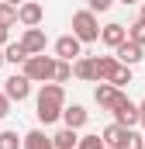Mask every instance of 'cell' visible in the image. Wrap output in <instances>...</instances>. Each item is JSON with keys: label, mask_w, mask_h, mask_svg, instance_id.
Wrapping results in <instances>:
<instances>
[{"label": "cell", "mask_w": 145, "mask_h": 149, "mask_svg": "<svg viewBox=\"0 0 145 149\" xmlns=\"http://www.w3.org/2000/svg\"><path fill=\"white\" fill-rule=\"evenodd\" d=\"M110 83H114L117 90H121L124 83H131V66H117V73L110 76Z\"/></svg>", "instance_id": "cb8c5ba5"}, {"label": "cell", "mask_w": 145, "mask_h": 149, "mask_svg": "<svg viewBox=\"0 0 145 149\" xmlns=\"http://www.w3.org/2000/svg\"><path fill=\"white\" fill-rule=\"evenodd\" d=\"M21 49H24L28 56L45 52V31H41V28H24V35H21Z\"/></svg>", "instance_id": "ba28073f"}, {"label": "cell", "mask_w": 145, "mask_h": 149, "mask_svg": "<svg viewBox=\"0 0 145 149\" xmlns=\"http://www.w3.org/2000/svg\"><path fill=\"white\" fill-rule=\"evenodd\" d=\"M0 24L14 28V24H17V7H10V3H3V0H0Z\"/></svg>", "instance_id": "7402d4cb"}, {"label": "cell", "mask_w": 145, "mask_h": 149, "mask_svg": "<svg viewBox=\"0 0 145 149\" xmlns=\"http://www.w3.org/2000/svg\"><path fill=\"white\" fill-rule=\"evenodd\" d=\"M138 125H142V128H145V101H142V104H138Z\"/></svg>", "instance_id": "f1b7e54d"}, {"label": "cell", "mask_w": 145, "mask_h": 149, "mask_svg": "<svg viewBox=\"0 0 145 149\" xmlns=\"http://www.w3.org/2000/svg\"><path fill=\"white\" fill-rule=\"evenodd\" d=\"M124 31H128V42H135V45H142V49H145V21H142V17H138L131 28H124Z\"/></svg>", "instance_id": "ffe728a7"}, {"label": "cell", "mask_w": 145, "mask_h": 149, "mask_svg": "<svg viewBox=\"0 0 145 149\" xmlns=\"http://www.w3.org/2000/svg\"><path fill=\"white\" fill-rule=\"evenodd\" d=\"M3 3H10V7H17V3H24V0H3Z\"/></svg>", "instance_id": "f546056e"}, {"label": "cell", "mask_w": 145, "mask_h": 149, "mask_svg": "<svg viewBox=\"0 0 145 149\" xmlns=\"http://www.w3.org/2000/svg\"><path fill=\"white\" fill-rule=\"evenodd\" d=\"M114 59H117L121 66H135V63L142 59V45H135V42H128V38H124V42L114 49Z\"/></svg>", "instance_id": "30bf717a"}, {"label": "cell", "mask_w": 145, "mask_h": 149, "mask_svg": "<svg viewBox=\"0 0 145 149\" xmlns=\"http://www.w3.org/2000/svg\"><path fill=\"white\" fill-rule=\"evenodd\" d=\"M3 94H7V101H17V104H21V101L31 94V80L24 73H14L10 80H3Z\"/></svg>", "instance_id": "8992f818"}, {"label": "cell", "mask_w": 145, "mask_h": 149, "mask_svg": "<svg viewBox=\"0 0 145 149\" xmlns=\"http://www.w3.org/2000/svg\"><path fill=\"white\" fill-rule=\"evenodd\" d=\"M72 35L79 38L83 45H86V42H97V38H100V21H97V14H93V10H76V14H72Z\"/></svg>", "instance_id": "3957f363"}, {"label": "cell", "mask_w": 145, "mask_h": 149, "mask_svg": "<svg viewBox=\"0 0 145 149\" xmlns=\"http://www.w3.org/2000/svg\"><path fill=\"white\" fill-rule=\"evenodd\" d=\"M138 17H142V21H145V3H142V14H138Z\"/></svg>", "instance_id": "4dcf8cb0"}, {"label": "cell", "mask_w": 145, "mask_h": 149, "mask_svg": "<svg viewBox=\"0 0 145 149\" xmlns=\"http://www.w3.org/2000/svg\"><path fill=\"white\" fill-rule=\"evenodd\" d=\"M59 118L66 121V128H76V132H79V128L90 121V111H86L83 104H69V108H62V114H59Z\"/></svg>", "instance_id": "9c48e42d"}, {"label": "cell", "mask_w": 145, "mask_h": 149, "mask_svg": "<svg viewBox=\"0 0 145 149\" xmlns=\"http://www.w3.org/2000/svg\"><path fill=\"white\" fill-rule=\"evenodd\" d=\"M52 70H55V56H45V52L28 56V59L21 63V73L28 76L31 83H48V80H52Z\"/></svg>", "instance_id": "7a4b0ae2"}, {"label": "cell", "mask_w": 145, "mask_h": 149, "mask_svg": "<svg viewBox=\"0 0 145 149\" xmlns=\"http://www.w3.org/2000/svg\"><path fill=\"white\" fill-rule=\"evenodd\" d=\"M72 76L97 83V56H83V59H76V66H72Z\"/></svg>", "instance_id": "8fae6325"}, {"label": "cell", "mask_w": 145, "mask_h": 149, "mask_svg": "<svg viewBox=\"0 0 145 149\" xmlns=\"http://www.w3.org/2000/svg\"><path fill=\"white\" fill-rule=\"evenodd\" d=\"M76 142H79V132L76 128H62V132L52 135V149H76Z\"/></svg>", "instance_id": "9a60e30c"}, {"label": "cell", "mask_w": 145, "mask_h": 149, "mask_svg": "<svg viewBox=\"0 0 145 149\" xmlns=\"http://www.w3.org/2000/svg\"><path fill=\"white\" fill-rule=\"evenodd\" d=\"M10 114V101H7V94L0 90V118H7Z\"/></svg>", "instance_id": "4316f807"}, {"label": "cell", "mask_w": 145, "mask_h": 149, "mask_svg": "<svg viewBox=\"0 0 145 149\" xmlns=\"http://www.w3.org/2000/svg\"><path fill=\"white\" fill-rule=\"evenodd\" d=\"M76 149H107V146H104V139H100V135H79Z\"/></svg>", "instance_id": "603a6c76"}, {"label": "cell", "mask_w": 145, "mask_h": 149, "mask_svg": "<svg viewBox=\"0 0 145 149\" xmlns=\"http://www.w3.org/2000/svg\"><path fill=\"white\" fill-rule=\"evenodd\" d=\"M66 108V90H62V83H41V90H38V121L41 125H52V121H59V114Z\"/></svg>", "instance_id": "6da1fadb"}, {"label": "cell", "mask_w": 145, "mask_h": 149, "mask_svg": "<svg viewBox=\"0 0 145 149\" xmlns=\"http://www.w3.org/2000/svg\"><path fill=\"white\" fill-rule=\"evenodd\" d=\"M0 66H3V49H0Z\"/></svg>", "instance_id": "d6a6232c"}, {"label": "cell", "mask_w": 145, "mask_h": 149, "mask_svg": "<svg viewBox=\"0 0 145 149\" xmlns=\"http://www.w3.org/2000/svg\"><path fill=\"white\" fill-rule=\"evenodd\" d=\"M124 38H128L124 24H104V28H100V42H104L107 49H117V45H121Z\"/></svg>", "instance_id": "4fadbf2b"}, {"label": "cell", "mask_w": 145, "mask_h": 149, "mask_svg": "<svg viewBox=\"0 0 145 149\" xmlns=\"http://www.w3.org/2000/svg\"><path fill=\"white\" fill-rule=\"evenodd\" d=\"M76 56H83V42L76 35H62L59 42H55V59H66V63H72Z\"/></svg>", "instance_id": "52a82bcc"}, {"label": "cell", "mask_w": 145, "mask_h": 149, "mask_svg": "<svg viewBox=\"0 0 145 149\" xmlns=\"http://www.w3.org/2000/svg\"><path fill=\"white\" fill-rule=\"evenodd\" d=\"M7 42H10V28H7V24H0V49H3Z\"/></svg>", "instance_id": "83f0119b"}, {"label": "cell", "mask_w": 145, "mask_h": 149, "mask_svg": "<svg viewBox=\"0 0 145 149\" xmlns=\"http://www.w3.org/2000/svg\"><path fill=\"white\" fill-rule=\"evenodd\" d=\"M24 59H28V52L21 49V42H7V45H3V63H14V66H21Z\"/></svg>", "instance_id": "ac0fdd59"}, {"label": "cell", "mask_w": 145, "mask_h": 149, "mask_svg": "<svg viewBox=\"0 0 145 149\" xmlns=\"http://www.w3.org/2000/svg\"><path fill=\"white\" fill-rule=\"evenodd\" d=\"M0 149H21L17 132H0Z\"/></svg>", "instance_id": "d4e9b609"}, {"label": "cell", "mask_w": 145, "mask_h": 149, "mask_svg": "<svg viewBox=\"0 0 145 149\" xmlns=\"http://www.w3.org/2000/svg\"><path fill=\"white\" fill-rule=\"evenodd\" d=\"M121 3H138V0H121Z\"/></svg>", "instance_id": "1f68e13d"}, {"label": "cell", "mask_w": 145, "mask_h": 149, "mask_svg": "<svg viewBox=\"0 0 145 149\" xmlns=\"http://www.w3.org/2000/svg\"><path fill=\"white\" fill-rule=\"evenodd\" d=\"M45 149H52V146H45Z\"/></svg>", "instance_id": "836d02e7"}, {"label": "cell", "mask_w": 145, "mask_h": 149, "mask_svg": "<svg viewBox=\"0 0 145 149\" xmlns=\"http://www.w3.org/2000/svg\"><path fill=\"white\" fill-rule=\"evenodd\" d=\"M117 66H121V63H117L114 56H97V83H100V80L110 83V76L117 73Z\"/></svg>", "instance_id": "5bb4252c"}, {"label": "cell", "mask_w": 145, "mask_h": 149, "mask_svg": "<svg viewBox=\"0 0 145 149\" xmlns=\"http://www.w3.org/2000/svg\"><path fill=\"white\" fill-rule=\"evenodd\" d=\"M121 132H124V128H121V125H117V121H114V125H107V128H104V132H100V139H104V146H117V139H121Z\"/></svg>", "instance_id": "44dd1931"}, {"label": "cell", "mask_w": 145, "mask_h": 149, "mask_svg": "<svg viewBox=\"0 0 145 149\" xmlns=\"http://www.w3.org/2000/svg\"><path fill=\"white\" fill-rule=\"evenodd\" d=\"M117 97H121V90H117L114 83H104V80H100V83H97V90H93V101H97L104 111H107V108L117 101Z\"/></svg>", "instance_id": "7c38bea8"}, {"label": "cell", "mask_w": 145, "mask_h": 149, "mask_svg": "<svg viewBox=\"0 0 145 149\" xmlns=\"http://www.w3.org/2000/svg\"><path fill=\"white\" fill-rule=\"evenodd\" d=\"M107 111L114 114V121H117L121 128H135V125H138V104H135V101H128L124 94H121V97L110 104Z\"/></svg>", "instance_id": "277c9868"}, {"label": "cell", "mask_w": 145, "mask_h": 149, "mask_svg": "<svg viewBox=\"0 0 145 149\" xmlns=\"http://www.w3.org/2000/svg\"><path fill=\"white\" fill-rule=\"evenodd\" d=\"M66 80H72V63H66V59H55V70H52V83H66Z\"/></svg>", "instance_id": "d6986e66"}, {"label": "cell", "mask_w": 145, "mask_h": 149, "mask_svg": "<svg viewBox=\"0 0 145 149\" xmlns=\"http://www.w3.org/2000/svg\"><path fill=\"white\" fill-rule=\"evenodd\" d=\"M86 3H90L86 10H93V14H104V10H110V7H114V0H86Z\"/></svg>", "instance_id": "484cf974"}, {"label": "cell", "mask_w": 145, "mask_h": 149, "mask_svg": "<svg viewBox=\"0 0 145 149\" xmlns=\"http://www.w3.org/2000/svg\"><path fill=\"white\" fill-rule=\"evenodd\" d=\"M114 149H145V139L138 135V132H135V128H124Z\"/></svg>", "instance_id": "e0dca14e"}, {"label": "cell", "mask_w": 145, "mask_h": 149, "mask_svg": "<svg viewBox=\"0 0 145 149\" xmlns=\"http://www.w3.org/2000/svg\"><path fill=\"white\" fill-rule=\"evenodd\" d=\"M41 17H45V7H41L38 0H24V3H17V24H24V28H38Z\"/></svg>", "instance_id": "5b68a950"}, {"label": "cell", "mask_w": 145, "mask_h": 149, "mask_svg": "<svg viewBox=\"0 0 145 149\" xmlns=\"http://www.w3.org/2000/svg\"><path fill=\"white\" fill-rule=\"evenodd\" d=\"M21 146H24V149H45V146H52V139H48L41 128H31V132L21 139Z\"/></svg>", "instance_id": "2e32d148"}]
</instances>
